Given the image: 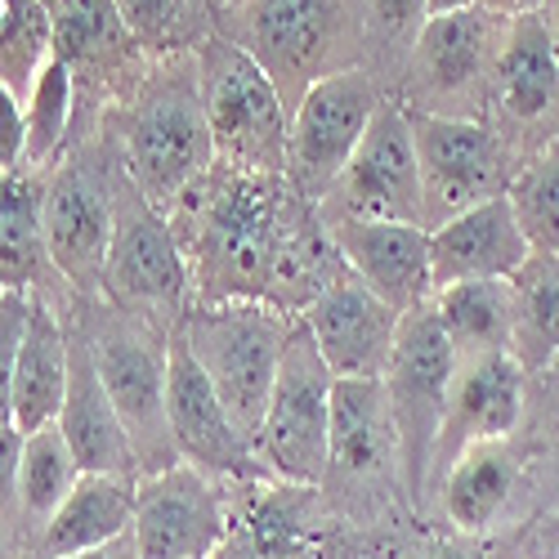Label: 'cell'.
Wrapping results in <instances>:
<instances>
[{"instance_id":"1f68e13d","label":"cell","mask_w":559,"mask_h":559,"mask_svg":"<svg viewBox=\"0 0 559 559\" xmlns=\"http://www.w3.org/2000/svg\"><path fill=\"white\" fill-rule=\"evenodd\" d=\"M50 59H55L50 5L45 0H5V19H0V85L27 99L40 68Z\"/></svg>"},{"instance_id":"5bb4252c","label":"cell","mask_w":559,"mask_h":559,"mask_svg":"<svg viewBox=\"0 0 559 559\" xmlns=\"http://www.w3.org/2000/svg\"><path fill=\"white\" fill-rule=\"evenodd\" d=\"M40 224L45 251H50V264L63 283L85 296L104 292L108 247L117 228V193L104 183V175L85 162L59 166L40 193Z\"/></svg>"},{"instance_id":"11a10c76","label":"cell","mask_w":559,"mask_h":559,"mask_svg":"<svg viewBox=\"0 0 559 559\" xmlns=\"http://www.w3.org/2000/svg\"><path fill=\"white\" fill-rule=\"evenodd\" d=\"M45 5H50V0H45Z\"/></svg>"},{"instance_id":"cb8c5ba5","label":"cell","mask_w":559,"mask_h":559,"mask_svg":"<svg viewBox=\"0 0 559 559\" xmlns=\"http://www.w3.org/2000/svg\"><path fill=\"white\" fill-rule=\"evenodd\" d=\"M492 76L501 108L515 121H542L559 108V45L542 14H524L506 27Z\"/></svg>"},{"instance_id":"8992f818","label":"cell","mask_w":559,"mask_h":559,"mask_svg":"<svg viewBox=\"0 0 559 559\" xmlns=\"http://www.w3.org/2000/svg\"><path fill=\"white\" fill-rule=\"evenodd\" d=\"M104 296L157 332H179L183 313H189L193 277L189 260L179 251V238L162 211H153L134 193L117 202V228L108 247V269H104Z\"/></svg>"},{"instance_id":"f907efd6","label":"cell","mask_w":559,"mask_h":559,"mask_svg":"<svg viewBox=\"0 0 559 559\" xmlns=\"http://www.w3.org/2000/svg\"><path fill=\"white\" fill-rule=\"evenodd\" d=\"M0 300H5V287H0Z\"/></svg>"},{"instance_id":"f5cc1de1","label":"cell","mask_w":559,"mask_h":559,"mask_svg":"<svg viewBox=\"0 0 559 559\" xmlns=\"http://www.w3.org/2000/svg\"><path fill=\"white\" fill-rule=\"evenodd\" d=\"M550 255H559V247H555V251H550Z\"/></svg>"},{"instance_id":"ab89813d","label":"cell","mask_w":559,"mask_h":559,"mask_svg":"<svg viewBox=\"0 0 559 559\" xmlns=\"http://www.w3.org/2000/svg\"><path fill=\"white\" fill-rule=\"evenodd\" d=\"M371 23L385 27V36H421L426 27V0H367Z\"/></svg>"},{"instance_id":"f1b7e54d","label":"cell","mask_w":559,"mask_h":559,"mask_svg":"<svg viewBox=\"0 0 559 559\" xmlns=\"http://www.w3.org/2000/svg\"><path fill=\"white\" fill-rule=\"evenodd\" d=\"M40 183L23 175H0V287L32 292L50 273V251H45V224H40Z\"/></svg>"},{"instance_id":"d4e9b609","label":"cell","mask_w":559,"mask_h":559,"mask_svg":"<svg viewBox=\"0 0 559 559\" xmlns=\"http://www.w3.org/2000/svg\"><path fill=\"white\" fill-rule=\"evenodd\" d=\"M134 524V479L117 475H81L55 520L40 528V555L63 559L76 550H95L104 542L126 537Z\"/></svg>"},{"instance_id":"836d02e7","label":"cell","mask_w":559,"mask_h":559,"mask_svg":"<svg viewBox=\"0 0 559 559\" xmlns=\"http://www.w3.org/2000/svg\"><path fill=\"white\" fill-rule=\"evenodd\" d=\"M72 117H76L72 72H68L63 59H50L40 68L32 95H27V162H23V170H40L63 153Z\"/></svg>"},{"instance_id":"9a60e30c","label":"cell","mask_w":559,"mask_h":559,"mask_svg":"<svg viewBox=\"0 0 559 559\" xmlns=\"http://www.w3.org/2000/svg\"><path fill=\"white\" fill-rule=\"evenodd\" d=\"M300 318L332 377H385L403 313L390 309L358 273L341 269Z\"/></svg>"},{"instance_id":"b9f144b4","label":"cell","mask_w":559,"mask_h":559,"mask_svg":"<svg viewBox=\"0 0 559 559\" xmlns=\"http://www.w3.org/2000/svg\"><path fill=\"white\" fill-rule=\"evenodd\" d=\"M546 0H484V10L497 14V19H524V14H537Z\"/></svg>"},{"instance_id":"4fadbf2b","label":"cell","mask_w":559,"mask_h":559,"mask_svg":"<svg viewBox=\"0 0 559 559\" xmlns=\"http://www.w3.org/2000/svg\"><path fill=\"white\" fill-rule=\"evenodd\" d=\"M139 559H211L228 542V510L219 484L193 465H166L134 484Z\"/></svg>"},{"instance_id":"3957f363","label":"cell","mask_w":559,"mask_h":559,"mask_svg":"<svg viewBox=\"0 0 559 559\" xmlns=\"http://www.w3.org/2000/svg\"><path fill=\"white\" fill-rule=\"evenodd\" d=\"M296 318L269 300H211L193 305L179 322V336L228 407L233 426L251 443L264 430L269 394L277 381V362L287 354Z\"/></svg>"},{"instance_id":"484cf974","label":"cell","mask_w":559,"mask_h":559,"mask_svg":"<svg viewBox=\"0 0 559 559\" xmlns=\"http://www.w3.org/2000/svg\"><path fill=\"white\" fill-rule=\"evenodd\" d=\"M497 14L479 10H465V14H443V19H426L421 36H416V50H412V68L416 81L435 95H452V90H465L492 59V45L497 40Z\"/></svg>"},{"instance_id":"9c48e42d","label":"cell","mask_w":559,"mask_h":559,"mask_svg":"<svg viewBox=\"0 0 559 559\" xmlns=\"http://www.w3.org/2000/svg\"><path fill=\"white\" fill-rule=\"evenodd\" d=\"M377 108V85L358 68L328 72L305 90L296 99L287 134V179L296 183V193H305L309 202H328Z\"/></svg>"},{"instance_id":"4316f807","label":"cell","mask_w":559,"mask_h":559,"mask_svg":"<svg viewBox=\"0 0 559 559\" xmlns=\"http://www.w3.org/2000/svg\"><path fill=\"white\" fill-rule=\"evenodd\" d=\"M520 484V461L510 456L506 439L475 443L461 452L443 471V515L461 533H488L501 515Z\"/></svg>"},{"instance_id":"ffe728a7","label":"cell","mask_w":559,"mask_h":559,"mask_svg":"<svg viewBox=\"0 0 559 559\" xmlns=\"http://www.w3.org/2000/svg\"><path fill=\"white\" fill-rule=\"evenodd\" d=\"M55 14V59L68 63L76 95L85 85H99L104 95L126 90L134 95L139 40L126 32L117 0H50Z\"/></svg>"},{"instance_id":"7dc6e473","label":"cell","mask_w":559,"mask_h":559,"mask_svg":"<svg viewBox=\"0 0 559 559\" xmlns=\"http://www.w3.org/2000/svg\"><path fill=\"white\" fill-rule=\"evenodd\" d=\"M546 371H550V377H555V381H559V354H555V358H550V367H546Z\"/></svg>"},{"instance_id":"ac0fdd59","label":"cell","mask_w":559,"mask_h":559,"mask_svg":"<svg viewBox=\"0 0 559 559\" xmlns=\"http://www.w3.org/2000/svg\"><path fill=\"white\" fill-rule=\"evenodd\" d=\"M533 255L524 228L506 193L461 211L430 228V273L435 292L452 283H510Z\"/></svg>"},{"instance_id":"e575fe53","label":"cell","mask_w":559,"mask_h":559,"mask_svg":"<svg viewBox=\"0 0 559 559\" xmlns=\"http://www.w3.org/2000/svg\"><path fill=\"white\" fill-rule=\"evenodd\" d=\"M506 198L533 251L559 247V139L506 183Z\"/></svg>"},{"instance_id":"c3c4849f","label":"cell","mask_w":559,"mask_h":559,"mask_svg":"<svg viewBox=\"0 0 559 559\" xmlns=\"http://www.w3.org/2000/svg\"><path fill=\"white\" fill-rule=\"evenodd\" d=\"M219 5H233V0H211V10H219Z\"/></svg>"},{"instance_id":"d6a6232c","label":"cell","mask_w":559,"mask_h":559,"mask_svg":"<svg viewBox=\"0 0 559 559\" xmlns=\"http://www.w3.org/2000/svg\"><path fill=\"white\" fill-rule=\"evenodd\" d=\"M126 32L139 40L144 55H198L206 36L211 0H117Z\"/></svg>"},{"instance_id":"bcb514c9","label":"cell","mask_w":559,"mask_h":559,"mask_svg":"<svg viewBox=\"0 0 559 559\" xmlns=\"http://www.w3.org/2000/svg\"><path fill=\"white\" fill-rule=\"evenodd\" d=\"M10 528H14V524H10L5 515H0V559H14V546H10Z\"/></svg>"},{"instance_id":"d6986e66","label":"cell","mask_w":559,"mask_h":559,"mask_svg":"<svg viewBox=\"0 0 559 559\" xmlns=\"http://www.w3.org/2000/svg\"><path fill=\"white\" fill-rule=\"evenodd\" d=\"M524 377L528 371L510 354H484V358L456 362L448 412H443V430H439V448H435V461L443 465V471L461 452H471L475 443L506 439L510 430L520 426V416H524Z\"/></svg>"},{"instance_id":"8fae6325","label":"cell","mask_w":559,"mask_h":559,"mask_svg":"<svg viewBox=\"0 0 559 559\" xmlns=\"http://www.w3.org/2000/svg\"><path fill=\"white\" fill-rule=\"evenodd\" d=\"M332 211L322 219H399L426 228L421 162H416L412 121L399 104H381L371 117L354 162L328 193Z\"/></svg>"},{"instance_id":"83f0119b","label":"cell","mask_w":559,"mask_h":559,"mask_svg":"<svg viewBox=\"0 0 559 559\" xmlns=\"http://www.w3.org/2000/svg\"><path fill=\"white\" fill-rule=\"evenodd\" d=\"M430 309L456 362L510 354V336H515V287L510 283H452L430 296Z\"/></svg>"},{"instance_id":"6da1fadb","label":"cell","mask_w":559,"mask_h":559,"mask_svg":"<svg viewBox=\"0 0 559 559\" xmlns=\"http://www.w3.org/2000/svg\"><path fill=\"white\" fill-rule=\"evenodd\" d=\"M166 219L189 260L198 305L269 300L305 313L345 269L318 202L296 193L287 175L215 162Z\"/></svg>"},{"instance_id":"2e32d148","label":"cell","mask_w":559,"mask_h":559,"mask_svg":"<svg viewBox=\"0 0 559 559\" xmlns=\"http://www.w3.org/2000/svg\"><path fill=\"white\" fill-rule=\"evenodd\" d=\"M341 264L358 273L390 309L412 313L430 305V228L399 219H328Z\"/></svg>"},{"instance_id":"e0dca14e","label":"cell","mask_w":559,"mask_h":559,"mask_svg":"<svg viewBox=\"0 0 559 559\" xmlns=\"http://www.w3.org/2000/svg\"><path fill=\"white\" fill-rule=\"evenodd\" d=\"M242 5V50L260 59V68L277 81V90H287L292 81L300 85V95L318 81L313 68L328 59L336 40V0H233Z\"/></svg>"},{"instance_id":"d590c367","label":"cell","mask_w":559,"mask_h":559,"mask_svg":"<svg viewBox=\"0 0 559 559\" xmlns=\"http://www.w3.org/2000/svg\"><path fill=\"white\" fill-rule=\"evenodd\" d=\"M242 546L247 559H318V542L305 528L300 506L277 488L251 510V533Z\"/></svg>"},{"instance_id":"f35d334b","label":"cell","mask_w":559,"mask_h":559,"mask_svg":"<svg viewBox=\"0 0 559 559\" xmlns=\"http://www.w3.org/2000/svg\"><path fill=\"white\" fill-rule=\"evenodd\" d=\"M23 430L19 426H0V515L10 524L23 515L19 506V471H23Z\"/></svg>"},{"instance_id":"52a82bcc","label":"cell","mask_w":559,"mask_h":559,"mask_svg":"<svg viewBox=\"0 0 559 559\" xmlns=\"http://www.w3.org/2000/svg\"><path fill=\"white\" fill-rule=\"evenodd\" d=\"M456 377V354L439 328V318L430 305L403 313V328L385 367V399L394 416V435H399V465L412 492L426 488V475L435 465L439 430H443V412Z\"/></svg>"},{"instance_id":"60d3db41","label":"cell","mask_w":559,"mask_h":559,"mask_svg":"<svg viewBox=\"0 0 559 559\" xmlns=\"http://www.w3.org/2000/svg\"><path fill=\"white\" fill-rule=\"evenodd\" d=\"M63 559H139V546H134V533H126L117 542H104L95 550H76V555H63Z\"/></svg>"},{"instance_id":"ba28073f","label":"cell","mask_w":559,"mask_h":559,"mask_svg":"<svg viewBox=\"0 0 559 559\" xmlns=\"http://www.w3.org/2000/svg\"><path fill=\"white\" fill-rule=\"evenodd\" d=\"M157 336H162L157 328L121 309L104 318L95 336H90L99 381L134 443L139 475H157L166 465H179L170 443V421H166V349Z\"/></svg>"},{"instance_id":"5b68a950","label":"cell","mask_w":559,"mask_h":559,"mask_svg":"<svg viewBox=\"0 0 559 559\" xmlns=\"http://www.w3.org/2000/svg\"><path fill=\"white\" fill-rule=\"evenodd\" d=\"M332 367L322 362L305 318H296V332L287 354L277 362V381L269 394L264 430L255 439V456L277 484L313 488L332 471Z\"/></svg>"},{"instance_id":"7402d4cb","label":"cell","mask_w":559,"mask_h":559,"mask_svg":"<svg viewBox=\"0 0 559 559\" xmlns=\"http://www.w3.org/2000/svg\"><path fill=\"white\" fill-rule=\"evenodd\" d=\"M68 377H72V341L63 332L59 313L32 296L27 313V336L14 371V426L23 435H36L45 426H59V412L68 399Z\"/></svg>"},{"instance_id":"7a4b0ae2","label":"cell","mask_w":559,"mask_h":559,"mask_svg":"<svg viewBox=\"0 0 559 559\" xmlns=\"http://www.w3.org/2000/svg\"><path fill=\"white\" fill-rule=\"evenodd\" d=\"M126 179L153 211L170 215L215 166V139L202 108L198 55L157 59L139 76L121 117Z\"/></svg>"},{"instance_id":"30bf717a","label":"cell","mask_w":559,"mask_h":559,"mask_svg":"<svg viewBox=\"0 0 559 559\" xmlns=\"http://www.w3.org/2000/svg\"><path fill=\"white\" fill-rule=\"evenodd\" d=\"M166 421L175 456L211 479H269L255 456V443L233 426L228 407L219 403L206 371L189 354L179 332L166 336Z\"/></svg>"},{"instance_id":"4dcf8cb0","label":"cell","mask_w":559,"mask_h":559,"mask_svg":"<svg viewBox=\"0 0 559 559\" xmlns=\"http://www.w3.org/2000/svg\"><path fill=\"white\" fill-rule=\"evenodd\" d=\"M81 465L63 439L59 426H45L36 435L23 439V471H19V506L23 520H32V528H45L55 520V510L68 501V492L81 484Z\"/></svg>"},{"instance_id":"8d00e7d4","label":"cell","mask_w":559,"mask_h":559,"mask_svg":"<svg viewBox=\"0 0 559 559\" xmlns=\"http://www.w3.org/2000/svg\"><path fill=\"white\" fill-rule=\"evenodd\" d=\"M32 292H5L0 300V426H14V371L27 336Z\"/></svg>"},{"instance_id":"681fc988","label":"cell","mask_w":559,"mask_h":559,"mask_svg":"<svg viewBox=\"0 0 559 559\" xmlns=\"http://www.w3.org/2000/svg\"><path fill=\"white\" fill-rule=\"evenodd\" d=\"M0 19H5V0H0Z\"/></svg>"},{"instance_id":"44dd1931","label":"cell","mask_w":559,"mask_h":559,"mask_svg":"<svg viewBox=\"0 0 559 559\" xmlns=\"http://www.w3.org/2000/svg\"><path fill=\"white\" fill-rule=\"evenodd\" d=\"M59 430L85 475H117V479H134V484L144 479L139 475L134 443L99 381L90 341H72V377H68V399L59 412Z\"/></svg>"},{"instance_id":"7c38bea8","label":"cell","mask_w":559,"mask_h":559,"mask_svg":"<svg viewBox=\"0 0 559 559\" xmlns=\"http://www.w3.org/2000/svg\"><path fill=\"white\" fill-rule=\"evenodd\" d=\"M416 162H421V193H426V228L471 211L497 193H506V157L501 139L465 117L443 112H407Z\"/></svg>"},{"instance_id":"7bdbcfd3","label":"cell","mask_w":559,"mask_h":559,"mask_svg":"<svg viewBox=\"0 0 559 559\" xmlns=\"http://www.w3.org/2000/svg\"><path fill=\"white\" fill-rule=\"evenodd\" d=\"M484 0H426V14L443 19V14H465V10H479Z\"/></svg>"},{"instance_id":"277c9868","label":"cell","mask_w":559,"mask_h":559,"mask_svg":"<svg viewBox=\"0 0 559 559\" xmlns=\"http://www.w3.org/2000/svg\"><path fill=\"white\" fill-rule=\"evenodd\" d=\"M202 108L215 139V162L238 170L287 175V134L292 117L277 81L260 68L238 40L211 36L198 50Z\"/></svg>"},{"instance_id":"816d5d0a","label":"cell","mask_w":559,"mask_h":559,"mask_svg":"<svg viewBox=\"0 0 559 559\" xmlns=\"http://www.w3.org/2000/svg\"><path fill=\"white\" fill-rule=\"evenodd\" d=\"M555 506H559V492H555Z\"/></svg>"},{"instance_id":"f6af8a7d","label":"cell","mask_w":559,"mask_h":559,"mask_svg":"<svg viewBox=\"0 0 559 559\" xmlns=\"http://www.w3.org/2000/svg\"><path fill=\"white\" fill-rule=\"evenodd\" d=\"M416 559H465V555H461V550H452V546H426Z\"/></svg>"},{"instance_id":"74e56055","label":"cell","mask_w":559,"mask_h":559,"mask_svg":"<svg viewBox=\"0 0 559 559\" xmlns=\"http://www.w3.org/2000/svg\"><path fill=\"white\" fill-rule=\"evenodd\" d=\"M27 162V108L14 90L0 85V175H23Z\"/></svg>"},{"instance_id":"db71d44e","label":"cell","mask_w":559,"mask_h":559,"mask_svg":"<svg viewBox=\"0 0 559 559\" xmlns=\"http://www.w3.org/2000/svg\"><path fill=\"white\" fill-rule=\"evenodd\" d=\"M555 45H559V36H555Z\"/></svg>"},{"instance_id":"603a6c76","label":"cell","mask_w":559,"mask_h":559,"mask_svg":"<svg viewBox=\"0 0 559 559\" xmlns=\"http://www.w3.org/2000/svg\"><path fill=\"white\" fill-rule=\"evenodd\" d=\"M399 461V435L381 377H336L332 385V471L377 475Z\"/></svg>"},{"instance_id":"f546056e","label":"cell","mask_w":559,"mask_h":559,"mask_svg":"<svg viewBox=\"0 0 559 559\" xmlns=\"http://www.w3.org/2000/svg\"><path fill=\"white\" fill-rule=\"evenodd\" d=\"M515 287V336L510 358L524 371H546L559 354V255L533 251L524 269L510 277Z\"/></svg>"},{"instance_id":"ee69618b","label":"cell","mask_w":559,"mask_h":559,"mask_svg":"<svg viewBox=\"0 0 559 559\" xmlns=\"http://www.w3.org/2000/svg\"><path fill=\"white\" fill-rule=\"evenodd\" d=\"M211 559H247V546H242V542H233V537H228V542H224V546H219V550H215Z\"/></svg>"}]
</instances>
